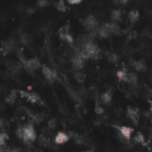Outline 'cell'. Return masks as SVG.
Listing matches in <instances>:
<instances>
[{"instance_id":"obj_1","label":"cell","mask_w":152,"mask_h":152,"mask_svg":"<svg viewBox=\"0 0 152 152\" xmlns=\"http://www.w3.org/2000/svg\"><path fill=\"white\" fill-rule=\"evenodd\" d=\"M79 53L86 60H97L100 57V49L95 43L92 42V40H89L81 48H80Z\"/></svg>"},{"instance_id":"obj_2","label":"cell","mask_w":152,"mask_h":152,"mask_svg":"<svg viewBox=\"0 0 152 152\" xmlns=\"http://www.w3.org/2000/svg\"><path fill=\"white\" fill-rule=\"evenodd\" d=\"M16 135L24 141H33L36 139V132L32 124L18 128L16 131Z\"/></svg>"},{"instance_id":"obj_3","label":"cell","mask_w":152,"mask_h":152,"mask_svg":"<svg viewBox=\"0 0 152 152\" xmlns=\"http://www.w3.org/2000/svg\"><path fill=\"white\" fill-rule=\"evenodd\" d=\"M59 37L60 39L69 43V44H73V38L72 34L70 33V30H69V25H65L63 27H61L58 30Z\"/></svg>"},{"instance_id":"obj_4","label":"cell","mask_w":152,"mask_h":152,"mask_svg":"<svg viewBox=\"0 0 152 152\" xmlns=\"http://www.w3.org/2000/svg\"><path fill=\"white\" fill-rule=\"evenodd\" d=\"M23 65L25 66V69L29 72L35 71V70L39 69L41 66L40 60L38 58H32V59L26 60L23 63Z\"/></svg>"},{"instance_id":"obj_5","label":"cell","mask_w":152,"mask_h":152,"mask_svg":"<svg viewBox=\"0 0 152 152\" xmlns=\"http://www.w3.org/2000/svg\"><path fill=\"white\" fill-rule=\"evenodd\" d=\"M85 60L86 59L79 52H77L72 58V63H73V68L75 70H81L84 66Z\"/></svg>"},{"instance_id":"obj_6","label":"cell","mask_w":152,"mask_h":152,"mask_svg":"<svg viewBox=\"0 0 152 152\" xmlns=\"http://www.w3.org/2000/svg\"><path fill=\"white\" fill-rule=\"evenodd\" d=\"M127 116L131 119V121L133 122V123L137 125L139 121H140V111L138 108L136 107H129L127 108Z\"/></svg>"},{"instance_id":"obj_7","label":"cell","mask_w":152,"mask_h":152,"mask_svg":"<svg viewBox=\"0 0 152 152\" xmlns=\"http://www.w3.org/2000/svg\"><path fill=\"white\" fill-rule=\"evenodd\" d=\"M15 46H16V42H15V40L14 39H12L11 38V39L6 40L5 42H3L2 47H1L2 53L4 55H7L9 53H11L12 51L14 50Z\"/></svg>"},{"instance_id":"obj_8","label":"cell","mask_w":152,"mask_h":152,"mask_svg":"<svg viewBox=\"0 0 152 152\" xmlns=\"http://www.w3.org/2000/svg\"><path fill=\"white\" fill-rule=\"evenodd\" d=\"M115 128H116L118 131H119V133L123 136L125 140H129L131 139V136H132V133H133V129L131 128V127H128V126H118V125H115Z\"/></svg>"},{"instance_id":"obj_9","label":"cell","mask_w":152,"mask_h":152,"mask_svg":"<svg viewBox=\"0 0 152 152\" xmlns=\"http://www.w3.org/2000/svg\"><path fill=\"white\" fill-rule=\"evenodd\" d=\"M42 73L45 76V78L49 81L50 82H53L55 81H56L57 79V74L55 71L51 70L49 67L46 66H42Z\"/></svg>"},{"instance_id":"obj_10","label":"cell","mask_w":152,"mask_h":152,"mask_svg":"<svg viewBox=\"0 0 152 152\" xmlns=\"http://www.w3.org/2000/svg\"><path fill=\"white\" fill-rule=\"evenodd\" d=\"M98 35L102 39H107L112 35L110 27H109V23H104L101 27L99 28Z\"/></svg>"},{"instance_id":"obj_11","label":"cell","mask_w":152,"mask_h":152,"mask_svg":"<svg viewBox=\"0 0 152 152\" xmlns=\"http://www.w3.org/2000/svg\"><path fill=\"white\" fill-rule=\"evenodd\" d=\"M19 93L22 98L27 99V100L30 103H38L39 101H40V98L35 93H29L24 90H19Z\"/></svg>"},{"instance_id":"obj_12","label":"cell","mask_w":152,"mask_h":152,"mask_svg":"<svg viewBox=\"0 0 152 152\" xmlns=\"http://www.w3.org/2000/svg\"><path fill=\"white\" fill-rule=\"evenodd\" d=\"M70 140V137L67 133H64V132H59L55 137V142L56 144H64L66 143L68 140Z\"/></svg>"},{"instance_id":"obj_13","label":"cell","mask_w":152,"mask_h":152,"mask_svg":"<svg viewBox=\"0 0 152 152\" xmlns=\"http://www.w3.org/2000/svg\"><path fill=\"white\" fill-rule=\"evenodd\" d=\"M6 67L9 69V71L12 73H16L19 72L20 68H21V65L14 62L13 60H7L6 61Z\"/></svg>"},{"instance_id":"obj_14","label":"cell","mask_w":152,"mask_h":152,"mask_svg":"<svg viewBox=\"0 0 152 152\" xmlns=\"http://www.w3.org/2000/svg\"><path fill=\"white\" fill-rule=\"evenodd\" d=\"M133 67L137 71V72H143L146 70V65L143 60H137L133 62Z\"/></svg>"},{"instance_id":"obj_15","label":"cell","mask_w":152,"mask_h":152,"mask_svg":"<svg viewBox=\"0 0 152 152\" xmlns=\"http://www.w3.org/2000/svg\"><path fill=\"white\" fill-rule=\"evenodd\" d=\"M101 99V101L103 104L105 105H109L112 101V99H113V95H112V92L110 90H107L105 92L101 95L100 97Z\"/></svg>"},{"instance_id":"obj_16","label":"cell","mask_w":152,"mask_h":152,"mask_svg":"<svg viewBox=\"0 0 152 152\" xmlns=\"http://www.w3.org/2000/svg\"><path fill=\"white\" fill-rule=\"evenodd\" d=\"M109 27H110V30H111V33L112 35H115V36H119L122 32V30L120 28V26L118 25L117 22H113L109 23Z\"/></svg>"},{"instance_id":"obj_17","label":"cell","mask_w":152,"mask_h":152,"mask_svg":"<svg viewBox=\"0 0 152 152\" xmlns=\"http://www.w3.org/2000/svg\"><path fill=\"white\" fill-rule=\"evenodd\" d=\"M128 18H129V20H130V22L132 23L137 22L139 21V19H140V13H139V11L136 10V9L132 10L129 13V14H128Z\"/></svg>"},{"instance_id":"obj_18","label":"cell","mask_w":152,"mask_h":152,"mask_svg":"<svg viewBox=\"0 0 152 152\" xmlns=\"http://www.w3.org/2000/svg\"><path fill=\"white\" fill-rule=\"evenodd\" d=\"M111 19L113 22H118L122 20V10L121 9H115L111 14Z\"/></svg>"},{"instance_id":"obj_19","label":"cell","mask_w":152,"mask_h":152,"mask_svg":"<svg viewBox=\"0 0 152 152\" xmlns=\"http://www.w3.org/2000/svg\"><path fill=\"white\" fill-rule=\"evenodd\" d=\"M116 77L120 81H126L128 82V73H127V71L125 69L119 70L116 73Z\"/></svg>"},{"instance_id":"obj_20","label":"cell","mask_w":152,"mask_h":152,"mask_svg":"<svg viewBox=\"0 0 152 152\" xmlns=\"http://www.w3.org/2000/svg\"><path fill=\"white\" fill-rule=\"evenodd\" d=\"M107 58L108 60V62L115 65V64H117V62L119 61V58H118V55L114 53V52H109V53H107Z\"/></svg>"},{"instance_id":"obj_21","label":"cell","mask_w":152,"mask_h":152,"mask_svg":"<svg viewBox=\"0 0 152 152\" xmlns=\"http://www.w3.org/2000/svg\"><path fill=\"white\" fill-rule=\"evenodd\" d=\"M74 78H75V80L78 81V82H83L84 81V80H85V77H86V74L83 73V72H81V70H76L75 72H74Z\"/></svg>"},{"instance_id":"obj_22","label":"cell","mask_w":152,"mask_h":152,"mask_svg":"<svg viewBox=\"0 0 152 152\" xmlns=\"http://www.w3.org/2000/svg\"><path fill=\"white\" fill-rule=\"evenodd\" d=\"M138 82V76L135 73H128V83L130 85H136Z\"/></svg>"},{"instance_id":"obj_23","label":"cell","mask_w":152,"mask_h":152,"mask_svg":"<svg viewBox=\"0 0 152 152\" xmlns=\"http://www.w3.org/2000/svg\"><path fill=\"white\" fill-rule=\"evenodd\" d=\"M56 6V9H57L59 12H62V13L67 11V9H68L66 4V2H65V0H59V1L56 3V6Z\"/></svg>"},{"instance_id":"obj_24","label":"cell","mask_w":152,"mask_h":152,"mask_svg":"<svg viewBox=\"0 0 152 152\" xmlns=\"http://www.w3.org/2000/svg\"><path fill=\"white\" fill-rule=\"evenodd\" d=\"M16 99H17V94H16V92H15V91H12V92H11V93L6 97V103H8V104L13 105V104L15 102Z\"/></svg>"},{"instance_id":"obj_25","label":"cell","mask_w":152,"mask_h":152,"mask_svg":"<svg viewBox=\"0 0 152 152\" xmlns=\"http://www.w3.org/2000/svg\"><path fill=\"white\" fill-rule=\"evenodd\" d=\"M127 85H130V84L126 81H120V80H118V88H119L120 90L126 91L129 89V87H127Z\"/></svg>"},{"instance_id":"obj_26","label":"cell","mask_w":152,"mask_h":152,"mask_svg":"<svg viewBox=\"0 0 152 152\" xmlns=\"http://www.w3.org/2000/svg\"><path fill=\"white\" fill-rule=\"evenodd\" d=\"M20 40H21V42H22V44H24V45H30V43L32 42V40H30V37L29 35L25 34V33L21 35Z\"/></svg>"},{"instance_id":"obj_27","label":"cell","mask_w":152,"mask_h":152,"mask_svg":"<svg viewBox=\"0 0 152 152\" xmlns=\"http://www.w3.org/2000/svg\"><path fill=\"white\" fill-rule=\"evenodd\" d=\"M7 134L4 133H0V148H2L5 145L6 140L7 139Z\"/></svg>"},{"instance_id":"obj_28","label":"cell","mask_w":152,"mask_h":152,"mask_svg":"<svg viewBox=\"0 0 152 152\" xmlns=\"http://www.w3.org/2000/svg\"><path fill=\"white\" fill-rule=\"evenodd\" d=\"M134 140L138 143H143L144 142V136L142 135V133H138L136 134V136L134 137Z\"/></svg>"},{"instance_id":"obj_29","label":"cell","mask_w":152,"mask_h":152,"mask_svg":"<svg viewBox=\"0 0 152 152\" xmlns=\"http://www.w3.org/2000/svg\"><path fill=\"white\" fill-rule=\"evenodd\" d=\"M37 5H38L39 7L43 8V7H46V6H48V0H39Z\"/></svg>"},{"instance_id":"obj_30","label":"cell","mask_w":152,"mask_h":152,"mask_svg":"<svg viewBox=\"0 0 152 152\" xmlns=\"http://www.w3.org/2000/svg\"><path fill=\"white\" fill-rule=\"evenodd\" d=\"M95 113H96L97 115H101V114H103V113H104L103 107H102L101 106L97 105V106L95 107Z\"/></svg>"},{"instance_id":"obj_31","label":"cell","mask_w":152,"mask_h":152,"mask_svg":"<svg viewBox=\"0 0 152 152\" xmlns=\"http://www.w3.org/2000/svg\"><path fill=\"white\" fill-rule=\"evenodd\" d=\"M48 127H49V128L54 129V128L55 127V125H56V122H55V119H51V120H49V122H48Z\"/></svg>"},{"instance_id":"obj_32","label":"cell","mask_w":152,"mask_h":152,"mask_svg":"<svg viewBox=\"0 0 152 152\" xmlns=\"http://www.w3.org/2000/svg\"><path fill=\"white\" fill-rule=\"evenodd\" d=\"M66 1L70 5H79L82 2V0H66Z\"/></svg>"},{"instance_id":"obj_33","label":"cell","mask_w":152,"mask_h":152,"mask_svg":"<svg viewBox=\"0 0 152 152\" xmlns=\"http://www.w3.org/2000/svg\"><path fill=\"white\" fill-rule=\"evenodd\" d=\"M130 0H115V3L118 5H126Z\"/></svg>"},{"instance_id":"obj_34","label":"cell","mask_w":152,"mask_h":152,"mask_svg":"<svg viewBox=\"0 0 152 152\" xmlns=\"http://www.w3.org/2000/svg\"><path fill=\"white\" fill-rule=\"evenodd\" d=\"M135 37H137V32H134V30H132V32H130V33H129V38H130V39H134Z\"/></svg>"},{"instance_id":"obj_35","label":"cell","mask_w":152,"mask_h":152,"mask_svg":"<svg viewBox=\"0 0 152 152\" xmlns=\"http://www.w3.org/2000/svg\"><path fill=\"white\" fill-rule=\"evenodd\" d=\"M4 126V121L2 119H0V129H2Z\"/></svg>"},{"instance_id":"obj_36","label":"cell","mask_w":152,"mask_h":152,"mask_svg":"<svg viewBox=\"0 0 152 152\" xmlns=\"http://www.w3.org/2000/svg\"><path fill=\"white\" fill-rule=\"evenodd\" d=\"M8 152H21V151H20V149H18V148H14V149H10Z\"/></svg>"},{"instance_id":"obj_37","label":"cell","mask_w":152,"mask_h":152,"mask_svg":"<svg viewBox=\"0 0 152 152\" xmlns=\"http://www.w3.org/2000/svg\"><path fill=\"white\" fill-rule=\"evenodd\" d=\"M86 152H93L92 150H88V151H86Z\"/></svg>"}]
</instances>
